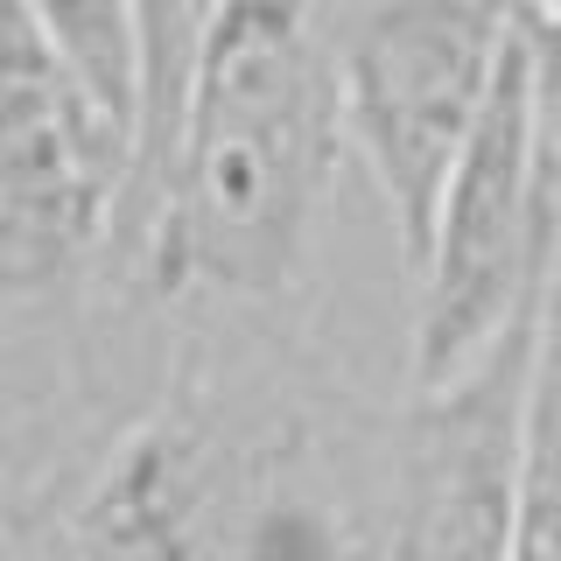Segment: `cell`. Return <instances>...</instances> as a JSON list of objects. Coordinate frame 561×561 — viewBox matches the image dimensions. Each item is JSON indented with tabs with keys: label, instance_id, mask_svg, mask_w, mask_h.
<instances>
[{
	"label": "cell",
	"instance_id": "10",
	"mask_svg": "<svg viewBox=\"0 0 561 561\" xmlns=\"http://www.w3.org/2000/svg\"><path fill=\"white\" fill-rule=\"evenodd\" d=\"M513 561H561V456H526V513Z\"/></svg>",
	"mask_w": 561,
	"mask_h": 561
},
{
	"label": "cell",
	"instance_id": "3",
	"mask_svg": "<svg viewBox=\"0 0 561 561\" xmlns=\"http://www.w3.org/2000/svg\"><path fill=\"white\" fill-rule=\"evenodd\" d=\"M554 239H561V175H554L548 140H540L534 78H526L519 14H513V49H505L484 119L470 134L463 162L449 169L428 245L414 260L421 274L414 351H408L414 386L456 379L505 330H519L540 309Z\"/></svg>",
	"mask_w": 561,
	"mask_h": 561
},
{
	"label": "cell",
	"instance_id": "1",
	"mask_svg": "<svg viewBox=\"0 0 561 561\" xmlns=\"http://www.w3.org/2000/svg\"><path fill=\"white\" fill-rule=\"evenodd\" d=\"M344 154L323 0H204L183 113L127 218L148 280L280 302L309 274Z\"/></svg>",
	"mask_w": 561,
	"mask_h": 561
},
{
	"label": "cell",
	"instance_id": "5",
	"mask_svg": "<svg viewBox=\"0 0 561 561\" xmlns=\"http://www.w3.org/2000/svg\"><path fill=\"white\" fill-rule=\"evenodd\" d=\"M540 316V309H534ZM534 316L456 379L414 386L386 463L373 561H513L526 513Z\"/></svg>",
	"mask_w": 561,
	"mask_h": 561
},
{
	"label": "cell",
	"instance_id": "2",
	"mask_svg": "<svg viewBox=\"0 0 561 561\" xmlns=\"http://www.w3.org/2000/svg\"><path fill=\"white\" fill-rule=\"evenodd\" d=\"M513 14L505 0H323L344 140L373 175L408 267L484 119Z\"/></svg>",
	"mask_w": 561,
	"mask_h": 561
},
{
	"label": "cell",
	"instance_id": "8",
	"mask_svg": "<svg viewBox=\"0 0 561 561\" xmlns=\"http://www.w3.org/2000/svg\"><path fill=\"white\" fill-rule=\"evenodd\" d=\"M197 14L204 0H140V43H148V92H140V140H134V190H127V218L148 190L154 162H162L175 113H183V78H190V49H197ZM127 239V232H119Z\"/></svg>",
	"mask_w": 561,
	"mask_h": 561
},
{
	"label": "cell",
	"instance_id": "9",
	"mask_svg": "<svg viewBox=\"0 0 561 561\" xmlns=\"http://www.w3.org/2000/svg\"><path fill=\"white\" fill-rule=\"evenodd\" d=\"M519 49H526V78H534L540 140H548L561 175V0H519Z\"/></svg>",
	"mask_w": 561,
	"mask_h": 561
},
{
	"label": "cell",
	"instance_id": "7",
	"mask_svg": "<svg viewBox=\"0 0 561 561\" xmlns=\"http://www.w3.org/2000/svg\"><path fill=\"white\" fill-rule=\"evenodd\" d=\"M43 35L84 70V84L113 105L140 140V92H148V43H140V0H22Z\"/></svg>",
	"mask_w": 561,
	"mask_h": 561
},
{
	"label": "cell",
	"instance_id": "6",
	"mask_svg": "<svg viewBox=\"0 0 561 561\" xmlns=\"http://www.w3.org/2000/svg\"><path fill=\"white\" fill-rule=\"evenodd\" d=\"M64 561H232L225 478L197 408H162L92 470L64 526Z\"/></svg>",
	"mask_w": 561,
	"mask_h": 561
},
{
	"label": "cell",
	"instance_id": "4",
	"mask_svg": "<svg viewBox=\"0 0 561 561\" xmlns=\"http://www.w3.org/2000/svg\"><path fill=\"white\" fill-rule=\"evenodd\" d=\"M134 127L0 0V288L57 295L127 232Z\"/></svg>",
	"mask_w": 561,
	"mask_h": 561
}]
</instances>
